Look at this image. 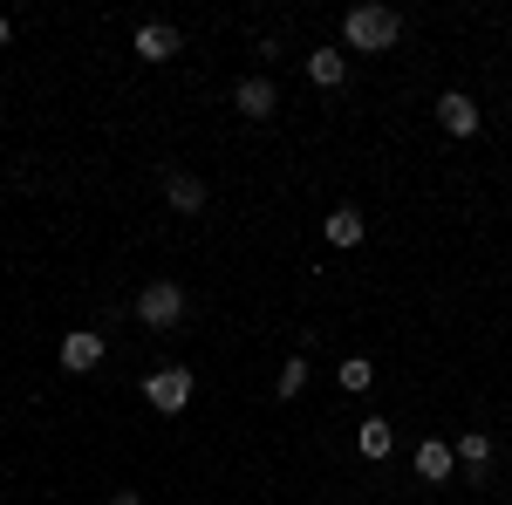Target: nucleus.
Instances as JSON below:
<instances>
[{"label": "nucleus", "instance_id": "obj_4", "mask_svg": "<svg viewBox=\"0 0 512 505\" xmlns=\"http://www.w3.org/2000/svg\"><path fill=\"white\" fill-rule=\"evenodd\" d=\"M103 355H110V342H103L96 328H69V335H62V349H55V362H62L69 376H89Z\"/></svg>", "mask_w": 512, "mask_h": 505}, {"label": "nucleus", "instance_id": "obj_2", "mask_svg": "<svg viewBox=\"0 0 512 505\" xmlns=\"http://www.w3.org/2000/svg\"><path fill=\"white\" fill-rule=\"evenodd\" d=\"M137 321L158 328V335H171V328L185 321V287H178V280H151V287L137 294Z\"/></svg>", "mask_w": 512, "mask_h": 505}, {"label": "nucleus", "instance_id": "obj_3", "mask_svg": "<svg viewBox=\"0 0 512 505\" xmlns=\"http://www.w3.org/2000/svg\"><path fill=\"white\" fill-rule=\"evenodd\" d=\"M192 369H178V362H171V369H151V376H144V403H151V410H158V417H178V410H185V403H192Z\"/></svg>", "mask_w": 512, "mask_h": 505}, {"label": "nucleus", "instance_id": "obj_11", "mask_svg": "<svg viewBox=\"0 0 512 505\" xmlns=\"http://www.w3.org/2000/svg\"><path fill=\"white\" fill-rule=\"evenodd\" d=\"M355 451L369 458V465H383L396 451V430H390V417H362V430H355Z\"/></svg>", "mask_w": 512, "mask_h": 505}, {"label": "nucleus", "instance_id": "obj_16", "mask_svg": "<svg viewBox=\"0 0 512 505\" xmlns=\"http://www.w3.org/2000/svg\"><path fill=\"white\" fill-rule=\"evenodd\" d=\"M110 505H144V499H137V492H110Z\"/></svg>", "mask_w": 512, "mask_h": 505}, {"label": "nucleus", "instance_id": "obj_6", "mask_svg": "<svg viewBox=\"0 0 512 505\" xmlns=\"http://www.w3.org/2000/svg\"><path fill=\"white\" fill-rule=\"evenodd\" d=\"M437 123H444V137H478V103L465 89H444L437 96Z\"/></svg>", "mask_w": 512, "mask_h": 505}, {"label": "nucleus", "instance_id": "obj_7", "mask_svg": "<svg viewBox=\"0 0 512 505\" xmlns=\"http://www.w3.org/2000/svg\"><path fill=\"white\" fill-rule=\"evenodd\" d=\"M130 48H137V62H171V55H178V48H185V35H178V28H171V21H144V28H137V41H130Z\"/></svg>", "mask_w": 512, "mask_h": 505}, {"label": "nucleus", "instance_id": "obj_8", "mask_svg": "<svg viewBox=\"0 0 512 505\" xmlns=\"http://www.w3.org/2000/svg\"><path fill=\"white\" fill-rule=\"evenodd\" d=\"M410 465H417V478H424V485H444V478H451V471H458V451H451V444H444V437H424V444H417V458H410Z\"/></svg>", "mask_w": 512, "mask_h": 505}, {"label": "nucleus", "instance_id": "obj_1", "mask_svg": "<svg viewBox=\"0 0 512 505\" xmlns=\"http://www.w3.org/2000/svg\"><path fill=\"white\" fill-rule=\"evenodd\" d=\"M342 41H349L355 55H390L396 41H403V14L396 7H376V0L369 7H349L342 14Z\"/></svg>", "mask_w": 512, "mask_h": 505}, {"label": "nucleus", "instance_id": "obj_10", "mask_svg": "<svg viewBox=\"0 0 512 505\" xmlns=\"http://www.w3.org/2000/svg\"><path fill=\"white\" fill-rule=\"evenodd\" d=\"M451 451H458L465 478H472V485H485V471H492V437H485V430H465V437H458Z\"/></svg>", "mask_w": 512, "mask_h": 505}, {"label": "nucleus", "instance_id": "obj_5", "mask_svg": "<svg viewBox=\"0 0 512 505\" xmlns=\"http://www.w3.org/2000/svg\"><path fill=\"white\" fill-rule=\"evenodd\" d=\"M233 110H239V117H253V123H267V117L280 110L274 76H239V82H233Z\"/></svg>", "mask_w": 512, "mask_h": 505}, {"label": "nucleus", "instance_id": "obj_14", "mask_svg": "<svg viewBox=\"0 0 512 505\" xmlns=\"http://www.w3.org/2000/svg\"><path fill=\"white\" fill-rule=\"evenodd\" d=\"M301 389H308V355H287L280 376H274V396H280V403H294Z\"/></svg>", "mask_w": 512, "mask_h": 505}, {"label": "nucleus", "instance_id": "obj_13", "mask_svg": "<svg viewBox=\"0 0 512 505\" xmlns=\"http://www.w3.org/2000/svg\"><path fill=\"white\" fill-rule=\"evenodd\" d=\"M308 76H315L321 89H342V82H349V48H315V55H308Z\"/></svg>", "mask_w": 512, "mask_h": 505}, {"label": "nucleus", "instance_id": "obj_15", "mask_svg": "<svg viewBox=\"0 0 512 505\" xmlns=\"http://www.w3.org/2000/svg\"><path fill=\"white\" fill-rule=\"evenodd\" d=\"M335 383L349 389V396H362V389L376 383V362H369V355H342V369H335Z\"/></svg>", "mask_w": 512, "mask_h": 505}, {"label": "nucleus", "instance_id": "obj_9", "mask_svg": "<svg viewBox=\"0 0 512 505\" xmlns=\"http://www.w3.org/2000/svg\"><path fill=\"white\" fill-rule=\"evenodd\" d=\"M164 198H171V212L198 219V212H205V178H192V171H164Z\"/></svg>", "mask_w": 512, "mask_h": 505}, {"label": "nucleus", "instance_id": "obj_17", "mask_svg": "<svg viewBox=\"0 0 512 505\" xmlns=\"http://www.w3.org/2000/svg\"><path fill=\"white\" fill-rule=\"evenodd\" d=\"M7 41H14V21H7V14H0V48H7Z\"/></svg>", "mask_w": 512, "mask_h": 505}, {"label": "nucleus", "instance_id": "obj_12", "mask_svg": "<svg viewBox=\"0 0 512 505\" xmlns=\"http://www.w3.org/2000/svg\"><path fill=\"white\" fill-rule=\"evenodd\" d=\"M321 233H328V246H362V233H369V219H362L355 205H335V212L321 219Z\"/></svg>", "mask_w": 512, "mask_h": 505}]
</instances>
